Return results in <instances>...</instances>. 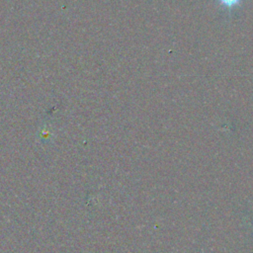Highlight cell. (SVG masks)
Wrapping results in <instances>:
<instances>
[{
  "label": "cell",
  "instance_id": "obj_1",
  "mask_svg": "<svg viewBox=\"0 0 253 253\" xmlns=\"http://www.w3.org/2000/svg\"><path fill=\"white\" fill-rule=\"evenodd\" d=\"M218 2L223 5L224 7H227V8H232L234 7L235 5L239 4L240 0H218Z\"/></svg>",
  "mask_w": 253,
  "mask_h": 253
}]
</instances>
